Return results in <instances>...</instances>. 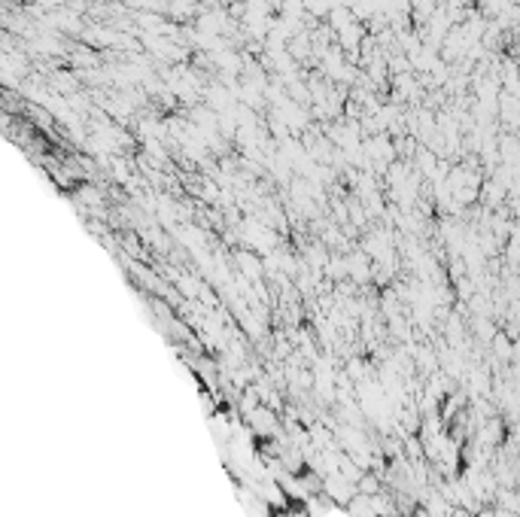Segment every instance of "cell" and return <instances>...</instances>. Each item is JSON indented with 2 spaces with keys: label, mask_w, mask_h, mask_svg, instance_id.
Returning <instances> with one entry per match:
<instances>
[]
</instances>
